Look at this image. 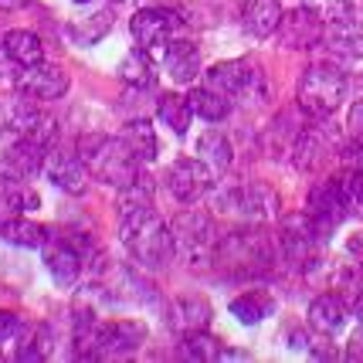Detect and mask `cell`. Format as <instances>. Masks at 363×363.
<instances>
[{
    "instance_id": "obj_1",
    "label": "cell",
    "mask_w": 363,
    "mask_h": 363,
    "mask_svg": "<svg viewBox=\"0 0 363 363\" xmlns=\"http://www.w3.org/2000/svg\"><path fill=\"white\" fill-rule=\"evenodd\" d=\"M119 238L126 245L129 258L140 265V269H167L174 262V231L170 224H163V218L157 214L153 204L143 207H123L119 211Z\"/></svg>"
},
{
    "instance_id": "obj_2",
    "label": "cell",
    "mask_w": 363,
    "mask_h": 363,
    "mask_svg": "<svg viewBox=\"0 0 363 363\" xmlns=\"http://www.w3.org/2000/svg\"><path fill=\"white\" fill-rule=\"evenodd\" d=\"M79 157L85 160L89 174L99 184H106V187L123 190L140 177V157L123 143V136L119 140H109V136H82Z\"/></svg>"
},
{
    "instance_id": "obj_3",
    "label": "cell",
    "mask_w": 363,
    "mask_h": 363,
    "mask_svg": "<svg viewBox=\"0 0 363 363\" xmlns=\"http://www.w3.org/2000/svg\"><path fill=\"white\" fill-rule=\"evenodd\" d=\"M347 95V75L343 68L330 62H316L302 72L299 79V109L309 119H330L333 112L343 106Z\"/></svg>"
},
{
    "instance_id": "obj_4",
    "label": "cell",
    "mask_w": 363,
    "mask_h": 363,
    "mask_svg": "<svg viewBox=\"0 0 363 363\" xmlns=\"http://www.w3.org/2000/svg\"><path fill=\"white\" fill-rule=\"evenodd\" d=\"M174 248L177 255L187 262L190 269H207L214 265V255H218V228H214V218L207 211H184L177 214L174 221Z\"/></svg>"
},
{
    "instance_id": "obj_5",
    "label": "cell",
    "mask_w": 363,
    "mask_h": 363,
    "mask_svg": "<svg viewBox=\"0 0 363 363\" xmlns=\"http://www.w3.org/2000/svg\"><path fill=\"white\" fill-rule=\"evenodd\" d=\"M275 252L265 231H235L218 241V255L214 265L235 272V275H262L272 269Z\"/></svg>"
},
{
    "instance_id": "obj_6",
    "label": "cell",
    "mask_w": 363,
    "mask_h": 363,
    "mask_svg": "<svg viewBox=\"0 0 363 363\" xmlns=\"http://www.w3.org/2000/svg\"><path fill=\"white\" fill-rule=\"evenodd\" d=\"M129 31L136 38V48L146 51L150 58H160L167 55L170 41H177V31H180V17L163 11V7H146V11H136V17L129 21Z\"/></svg>"
},
{
    "instance_id": "obj_7",
    "label": "cell",
    "mask_w": 363,
    "mask_h": 363,
    "mask_svg": "<svg viewBox=\"0 0 363 363\" xmlns=\"http://www.w3.org/2000/svg\"><path fill=\"white\" fill-rule=\"evenodd\" d=\"M214 204L221 207V211H228V214L245 218V221H265V218L275 214L279 197L265 184H231V187H224L214 197Z\"/></svg>"
},
{
    "instance_id": "obj_8",
    "label": "cell",
    "mask_w": 363,
    "mask_h": 363,
    "mask_svg": "<svg viewBox=\"0 0 363 363\" xmlns=\"http://www.w3.org/2000/svg\"><path fill=\"white\" fill-rule=\"evenodd\" d=\"M14 89L24 99L34 102H55L68 92V72H62L58 65H28V68H17L14 72Z\"/></svg>"
},
{
    "instance_id": "obj_9",
    "label": "cell",
    "mask_w": 363,
    "mask_h": 363,
    "mask_svg": "<svg viewBox=\"0 0 363 363\" xmlns=\"http://www.w3.org/2000/svg\"><path fill=\"white\" fill-rule=\"evenodd\" d=\"M204 85L214 89V92L228 95V99L265 92V89H262V75H258L248 62H218L214 68L204 72Z\"/></svg>"
},
{
    "instance_id": "obj_10",
    "label": "cell",
    "mask_w": 363,
    "mask_h": 363,
    "mask_svg": "<svg viewBox=\"0 0 363 363\" xmlns=\"http://www.w3.org/2000/svg\"><path fill=\"white\" fill-rule=\"evenodd\" d=\"M306 214L316 221L323 238H330V231L336 224L347 221L350 204H347V197H343V187H340L336 177H333V180H323V184H316V187L309 190V211H306Z\"/></svg>"
},
{
    "instance_id": "obj_11",
    "label": "cell",
    "mask_w": 363,
    "mask_h": 363,
    "mask_svg": "<svg viewBox=\"0 0 363 363\" xmlns=\"http://www.w3.org/2000/svg\"><path fill=\"white\" fill-rule=\"evenodd\" d=\"M323 245V231L309 214H292L282 224V252L292 265H309L316 262V248Z\"/></svg>"
},
{
    "instance_id": "obj_12",
    "label": "cell",
    "mask_w": 363,
    "mask_h": 363,
    "mask_svg": "<svg viewBox=\"0 0 363 363\" xmlns=\"http://www.w3.org/2000/svg\"><path fill=\"white\" fill-rule=\"evenodd\" d=\"M211 177L214 174L204 167V160L180 157L167 170V187H170V194H174L180 204H194V201H201L207 190H211Z\"/></svg>"
},
{
    "instance_id": "obj_13",
    "label": "cell",
    "mask_w": 363,
    "mask_h": 363,
    "mask_svg": "<svg viewBox=\"0 0 363 363\" xmlns=\"http://www.w3.org/2000/svg\"><path fill=\"white\" fill-rule=\"evenodd\" d=\"M279 38H282L285 48L306 51V48H316L319 41L326 38V24H323V17H319L313 7H296V11L282 14Z\"/></svg>"
},
{
    "instance_id": "obj_14",
    "label": "cell",
    "mask_w": 363,
    "mask_h": 363,
    "mask_svg": "<svg viewBox=\"0 0 363 363\" xmlns=\"http://www.w3.org/2000/svg\"><path fill=\"white\" fill-rule=\"evenodd\" d=\"M45 177L55 187H62L65 194H85L92 174H89V167H85V160L79 153H68V150L51 146L45 157Z\"/></svg>"
},
{
    "instance_id": "obj_15",
    "label": "cell",
    "mask_w": 363,
    "mask_h": 363,
    "mask_svg": "<svg viewBox=\"0 0 363 363\" xmlns=\"http://www.w3.org/2000/svg\"><path fill=\"white\" fill-rule=\"evenodd\" d=\"M333 146H336L333 129L323 126V119H313L309 126L299 129V136H296V143H292V163L309 174V170H316L319 163L330 157Z\"/></svg>"
},
{
    "instance_id": "obj_16",
    "label": "cell",
    "mask_w": 363,
    "mask_h": 363,
    "mask_svg": "<svg viewBox=\"0 0 363 363\" xmlns=\"http://www.w3.org/2000/svg\"><path fill=\"white\" fill-rule=\"evenodd\" d=\"M146 343V326L136 319H116L102 326V340H99V360H123L133 357L136 350Z\"/></svg>"
},
{
    "instance_id": "obj_17",
    "label": "cell",
    "mask_w": 363,
    "mask_h": 363,
    "mask_svg": "<svg viewBox=\"0 0 363 363\" xmlns=\"http://www.w3.org/2000/svg\"><path fill=\"white\" fill-rule=\"evenodd\" d=\"M45 265H48V272L55 275L58 285H75L79 275L85 272V262H82V252L75 248V241H72V238H62V235H48Z\"/></svg>"
},
{
    "instance_id": "obj_18",
    "label": "cell",
    "mask_w": 363,
    "mask_h": 363,
    "mask_svg": "<svg viewBox=\"0 0 363 363\" xmlns=\"http://www.w3.org/2000/svg\"><path fill=\"white\" fill-rule=\"evenodd\" d=\"M45 157L48 146L34 140H14L0 157V174L11 177V180H31L34 174L45 170Z\"/></svg>"
},
{
    "instance_id": "obj_19",
    "label": "cell",
    "mask_w": 363,
    "mask_h": 363,
    "mask_svg": "<svg viewBox=\"0 0 363 363\" xmlns=\"http://www.w3.org/2000/svg\"><path fill=\"white\" fill-rule=\"evenodd\" d=\"M163 65H167V72H170V79H174L177 85H190V82L201 75V51H197L194 41L177 38V41H170V48H167Z\"/></svg>"
},
{
    "instance_id": "obj_20",
    "label": "cell",
    "mask_w": 363,
    "mask_h": 363,
    "mask_svg": "<svg viewBox=\"0 0 363 363\" xmlns=\"http://www.w3.org/2000/svg\"><path fill=\"white\" fill-rule=\"evenodd\" d=\"M343 323H347V302L340 299L336 292H323L313 299L309 306V326L323 336H333V333L343 330Z\"/></svg>"
},
{
    "instance_id": "obj_21",
    "label": "cell",
    "mask_w": 363,
    "mask_h": 363,
    "mask_svg": "<svg viewBox=\"0 0 363 363\" xmlns=\"http://www.w3.org/2000/svg\"><path fill=\"white\" fill-rule=\"evenodd\" d=\"M282 4L279 0H252L248 7H245V31L252 34V38H272V34L279 31V24H282Z\"/></svg>"
},
{
    "instance_id": "obj_22",
    "label": "cell",
    "mask_w": 363,
    "mask_h": 363,
    "mask_svg": "<svg viewBox=\"0 0 363 363\" xmlns=\"http://www.w3.org/2000/svg\"><path fill=\"white\" fill-rule=\"evenodd\" d=\"M272 309H275V299L265 289H252V292H241L231 299V316L245 326H258L262 319L272 316Z\"/></svg>"
},
{
    "instance_id": "obj_23",
    "label": "cell",
    "mask_w": 363,
    "mask_h": 363,
    "mask_svg": "<svg viewBox=\"0 0 363 363\" xmlns=\"http://www.w3.org/2000/svg\"><path fill=\"white\" fill-rule=\"evenodd\" d=\"M231 143H228V136L224 133H218V129H207V133H201V140H197V160H204V167L211 170V174H228V167H231Z\"/></svg>"
},
{
    "instance_id": "obj_24",
    "label": "cell",
    "mask_w": 363,
    "mask_h": 363,
    "mask_svg": "<svg viewBox=\"0 0 363 363\" xmlns=\"http://www.w3.org/2000/svg\"><path fill=\"white\" fill-rule=\"evenodd\" d=\"M41 204L38 194L28 190V180H11L0 174V218H17L24 211H34Z\"/></svg>"
},
{
    "instance_id": "obj_25",
    "label": "cell",
    "mask_w": 363,
    "mask_h": 363,
    "mask_svg": "<svg viewBox=\"0 0 363 363\" xmlns=\"http://www.w3.org/2000/svg\"><path fill=\"white\" fill-rule=\"evenodd\" d=\"M4 48H7V55H11V62H14L17 68L45 62V45H41V38L34 31H24V28L4 34Z\"/></svg>"
},
{
    "instance_id": "obj_26",
    "label": "cell",
    "mask_w": 363,
    "mask_h": 363,
    "mask_svg": "<svg viewBox=\"0 0 363 363\" xmlns=\"http://www.w3.org/2000/svg\"><path fill=\"white\" fill-rule=\"evenodd\" d=\"M48 228H41V224L28 221V218H4V224H0V238L7 241V245H17V248H45L48 241Z\"/></svg>"
},
{
    "instance_id": "obj_27",
    "label": "cell",
    "mask_w": 363,
    "mask_h": 363,
    "mask_svg": "<svg viewBox=\"0 0 363 363\" xmlns=\"http://www.w3.org/2000/svg\"><path fill=\"white\" fill-rule=\"evenodd\" d=\"M187 102H190V112L201 116L204 123H221L224 116L231 112V99L221 92H214V89H207V85H197V89L187 95Z\"/></svg>"
},
{
    "instance_id": "obj_28",
    "label": "cell",
    "mask_w": 363,
    "mask_h": 363,
    "mask_svg": "<svg viewBox=\"0 0 363 363\" xmlns=\"http://www.w3.org/2000/svg\"><path fill=\"white\" fill-rule=\"evenodd\" d=\"M123 143L140 157V163L157 160V133L150 126V119H129L126 129H123Z\"/></svg>"
},
{
    "instance_id": "obj_29",
    "label": "cell",
    "mask_w": 363,
    "mask_h": 363,
    "mask_svg": "<svg viewBox=\"0 0 363 363\" xmlns=\"http://www.w3.org/2000/svg\"><path fill=\"white\" fill-rule=\"evenodd\" d=\"M21 363H38L51 357V330L48 326H21V343L14 353Z\"/></svg>"
},
{
    "instance_id": "obj_30",
    "label": "cell",
    "mask_w": 363,
    "mask_h": 363,
    "mask_svg": "<svg viewBox=\"0 0 363 363\" xmlns=\"http://www.w3.org/2000/svg\"><path fill=\"white\" fill-rule=\"evenodd\" d=\"M157 112H160V119H163V126H170L177 133V136H184L190 126V102L184 99V95H177V92H163L157 99Z\"/></svg>"
},
{
    "instance_id": "obj_31",
    "label": "cell",
    "mask_w": 363,
    "mask_h": 363,
    "mask_svg": "<svg viewBox=\"0 0 363 363\" xmlns=\"http://www.w3.org/2000/svg\"><path fill=\"white\" fill-rule=\"evenodd\" d=\"M119 79L126 82L129 89H150L153 79H157V75H153V62H150V55L140 51V48H136V51H129L126 58L119 62Z\"/></svg>"
},
{
    "instance_id": "obj_32",
    "label": "cell",
    "mask_w": 363,
    "mask_h": 363,
    "mask_svg": "<svg viewBox=\"0 0 363 363\" xmlns=\"http://www.w3.org/2000/svg\"><path fill=\"white\" fill-rule=\"evenodd\" d=\"M174 323L180 326L184 333L190 330H207V323H211V306H207L201 296H184V299L174 302Z\"/></svg>"
},
{
    "instance_id": "obj_33",
    "label": "cell",
    "mask_w": 363,
    "mask_h": 363,
    "mask_svg": "<svg viewBox=\"0 0 363 363\" xmlns=\"http://www.w3.org/2000/svg\"><path fill=\"white\" fill-rule=\"evenodd\" d=\"M221 350L224 347L207 330H190L187 336H184V357H190V360H197V363L221 360Z\"/></svg>"
},
{
    "instance_id": "obj_34",
    "label": "cell",
    "mask_w": 363,
    "mask_h": 363,
    "mask_svg": "<svg viewBox=\"0 0 363 363\" xmlns=\"http://www.w3.org/2000/svg\"><path fill=\"white\" fill-rule=\"evenodd\" d=\"M109 28H112V11H95L85 24H75V28H72V34L79 38L82 45H95V41L109 31Z\"/></svg>"
},
{
    "instance_id": "obj_35",
    "label": "cell",
    "mask_w": 363,
    "mask_h": 363,
    "mask_svg": "<svg viewBox=\"0 0 363 363\" xmlns=\"http://www.w3.org/2000/svg\"><path fill=\"white\" fill-rule=\"evenodd\" d=\"M350 146H347V157L357 163V167H363V99L350 109Z\"/></svg>"
},
{
    "instance_id": "obj_36",
    "label": "cell",
    "mask_w": 363,
    "mask_h": 363,
    "mask_svg": "<svg viewBox=\"0 0 363 363\" xmlns=\"http://www.w3.org/2000/svg\"><path fill=\"white\" fill-rule=\"evenodd\" d=\"M336 180H340V187H343V197H347L350 211H360L363 214V167H353L347 174H340Z\"/></svg>"
},
{
    "instance_id": "obj_37",
    "label": "cell",
    "mask_w": 363,
    "mask_h": 363,
    "mask_svg": "<svg viewBox=\"0 0 363 363\" xmlns=\"http://www.w3.org/2000/svg\"><path fill=\"white\" fill-rule=\"evenodd\" d=\"M17 336H21V319H17L14 313H4V309H0V347H4V343H14Z\"/></svg>"
},
{
    "instance_id": "obj_38",
    "label": "cell",
    "mask_w": 363,
    "mask_h": 363,
    "mask_svg": "<svg viewBox=\"0 0 363 363\" xmlns=\"http://www.w3.org/2000/svg\"><path fill=\"white\" fill-rule=\"evenodd\" d=\"M347 357H350V360H363V333H357V336L350 340Z\"/></svg>"
},
{
    "instance_id": "obj_39",
    "label": "cell",
    "mask_w": 363,
    "mask_h": 363,
    "mask_svg": "<svg viewBox=\"0 0 363 363\" xmlns=\"http://www.w3.org/2000/svg\"><path fill=\"white\" fill-rule=\"evenodd\" d=\"M17 65L11 62V55H7V48H4V41H0V75H11Z\"/></svg>"
},
{
    "instance_id": "obj_40",
    "label": "cell",
    "mask_w": 363,
    "mask_h": 363,
    "mask_svg": "<svg viewBox=\"0 0 363 363\" xmlns=\"http://www.w3.org/2000/svg\"><path fill=\"white\" fill-rule=\"evenodd\" d=\"M31 0H0V11H17V7H28Z\"/></svg>"
},
{
    "instance_id": "obj_41",
    "label": "cell",
    "mask_w": 363,
    "mask_h": 363,
    "mask_svg": "<svg viewBox=\"0 0 363 363\" xmlns=\"http://www.w3.org/2000/svg\"><path fill=\"white\" fill-rule=\"evenodd\" d=\"M353 316L360 319V326H363V289H360V296H357V302H353Z\"/></svg>"
},
{
    "instance_id": "obj_42",
    "label": "cell",
    "mask_w": 363,
    "mask_h": 363,
    "mask_svg": "<svg viewBox=\"0 0 363 363\" xmlns=\"http://www.w3.org/2000/svg\"><path fill=\"white\" fill-rule=\"evenodd\" d=\"M75 4H92V0H75Z\"/></svg>"
}]
</instances>
